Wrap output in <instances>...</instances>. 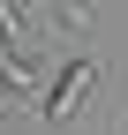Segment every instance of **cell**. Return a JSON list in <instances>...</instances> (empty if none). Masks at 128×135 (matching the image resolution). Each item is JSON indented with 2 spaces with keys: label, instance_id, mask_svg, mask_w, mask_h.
I'll use <instances>...</instances> for the list:
<instances>
[{
  "label": "cell",
  "instance_id": "7a4b0ae2",
  "mask_svg": "<svg viewBox=\"0 0 128 135\" xmlns=\"http://www.w3.org/2000/svg\"><path fill=\"white\" fill-rule=\"evenodd\" d=\"M23 30H30V8H23V0H0V38L15 45V38H23Z\"/></svg>",
  "mask_w": 128,
  "mask_h": 135
},
{
  "label": "cell",
  "instance_id": "6da1fadb",
  "mask_svg": "<svg viewBox=\"0 0 128 135\" xmlns=\"http://www.w3.org/2000/svg\"><path fill=\"white\" fill-rule=\"evenodd\" d=\"M90 83H98V60H68V68L53 75V90H45V120H68V113L83 105Z\"/></svg>",
  "mask_w": 128,
  "mask_h": 135
}]
</instances>
